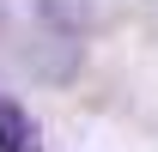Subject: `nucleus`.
Instances as JSON below:
<instances>
[{
  "label": "nucleus",
  "mask_w": 158,
  "mask_h": 152,
  "mask_svg": "<svg viewBox=\"0 0 158 152\" xmlns=\"http://www.w3.org/2000/svg\"><path fill=\"white\" fill-rule=\"evenodd\" d=\"M43 12H49L55 24H67V31H73V24L91 12V0H43Z\"/></svg>",
  "instance_id": "nucleus-2"
},
{
  "label": "nucleus",
  "mask_w": 158,
  "mask_h": 152,
  "mask_svg": "<svg viewBox=\"0 0 158 152\" xmlns=\"http://www.w3.org/2000/svg\"><path fill=\"white\" fill-rule=\"evenodd\" d=\"M0 152H43L37 122H31L19 103H0Z\"/></svg>",
  "instance_id": "nucleus-1"
}]
</instances>
